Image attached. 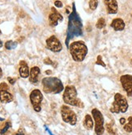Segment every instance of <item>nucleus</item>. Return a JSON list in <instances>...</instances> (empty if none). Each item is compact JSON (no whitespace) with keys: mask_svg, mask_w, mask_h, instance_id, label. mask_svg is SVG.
<instances>
[{"mask_svg":"<svg viewBox=\"0 0 132 135\" xmlns=\"http://www.w3.org/2000/svg\"><path fill=\"white\" fill-rule=\"evenodd\" d=\"M69 50L72 59L77 62L83 61L88 53L87 45L82 41L72 42L69 46Z\"/></svg>","mask_w":132,"mask_h":135,"instance_id":"nucleus-1","label":"nucleus"},{"mask_svg":"<svg viewBox=\"0 0 132 135\" xmlns=\"http://www.w3.org/2000/svg\"><path fill=\"white\" fill-rule=\"evenodd\" d=\"M43 91L48 94H59L64 89L62 81L56 77H46L42 79Z\"/></svg>","mask_w":132,"mask_h":135,"instance_id":"nucleus-2","label":"nucleus"},{"mask_svg":"<svg viewBox=\"0 0 132 135\" xmlns=\"http://www.w3.org/2000/svg\"><path fill=\"white\" fill-rule=\"evenodd\" d=\"M63 101L68 105L76 106L82 108V109L84 107V103L77 97L76 88L72 85H68L65 87L63 93Z\"/></svg>","mask_w":132,"mask_h":135,"instance_id":"nucleus-3","label":"nucleus"},{"mask_svg":"<svg viewBox=\"0 0 132 135\" xmlns=\"http://www.w3.org/2000/svg\"><path fill=\"white\" fill-rule=\"evenodd\" d=\"M71 37H78L82 34V23L80 21L79 15H77L75 8L69 16V24H68V35Z\"/></svg>","mask_w":132,"mask_h":135,"instance_id":"nucleus-4","label":"nucleus"},{"mask_svg":"<svg viewBox=\"0 0 132 135\" xmlns=\"http://www.w3.org/2000/svg\"><path fill=\"white\" fill-rule=\"evenodd\" d=\"M128 109V103L126 99L120 93H116L114 95V101L112 104L110 112L113 113H126Z\"/></svg>","mask_w":132,"mask_h":135,"instance_id":"nucleus-5","label":"nucleus"},{"mask_svg":"<svg viewBox=\"0 0 132 135\" xmlns=\"http://www.w3.org/2000/svg\"><path fill=\"white\" fill-rule=\"evenodd\" d=\"M92 117L95 121V133L96 135H102L104 133V117L102 113L97 109H93L92 110Z\"/></svg>","mask_w":132,"mask_h":135,"instance_id":"nucleus-6","label":"nucleus"},{"mask_svg":"<svg viewBox=\"0 0 132 135\" xmlns=\"http://www.w3.org/2000/svg\"><path fill=\"white\" fill-rule=\"evenodd\" d=\"M61 115L64 122L69 123L71 125H75L77 122V117L74 111L67 105L61 107Z\"/></svg>","mask_w":132,"mask_h":135,"instance_id":"nucleus-7","label":"nucleus"},{"mask_svg":"<svg viewBox=\"0 0 132 135\" xmlns=\"http://www.w3.org/2000/svg\"><path fill=\"white\" fill-rule=\"evenodd\" d=\"M29 98H30V101L33 107V109L39 113L41 110V104L43 100V95L41 94V91L38 89H35L33 90L32 92L30 93L29 95Z\"/></svg>","mask_w":132,"mask_h":135,"instance_id":"nucleus-8","label":"nucleus"},{"mask_svg":"<svg viewBox=\"0 0 132 135\" xmlns=\"http://www.w3.org/2000/svg\"><path fill=\"white\" fill-rule=\"evenodd\" d=\"M46 46H47V48L50 51H52L54 53H59L63 49L62 43L54 35L49 37L46 40Z\"/></svg>","mask_w":132,"mask_h":135,"instance_id":"nucleus-9","label":"nucleus"},{"mask_svg":"<svg viewBox=\"0 0 132 135\" xmlns=\"http://www.w3.org/2000/svg\"><path fill=\"white\" fill-rule=\"evenodd\" d=\"M120 81L128 96H132V75H124L121 76Z\"/></svg>","mask_w":132,"mask_h":135,"instance_id":"nucleus-10","label":"nucleus"},{"mask_svg":"<svg viewBox=\"0 0 132 135\" xmlns=\"http://www.w3.org/2000/svg\"><path fill=\"white\" fill-rule=\"evenodd\" d=\"M63 20V17L54 7L51 8V13L49 15V23L51 27H55L59 24V22Z\"/></svg>","mask_w":132,"mask_h":135,"instance_id":"nucleus-11","label":"nucleus"},{"mask_svg":"<svg viewBox=\"0 0 132 135\" xmlns=\"http://www.w3.org/2000/svg\"><path fill=\"white\" fill-rule=\"evenodd\" d=\"M104 3L105 5L108 14L110 15L117 14L118 10L117 0H104Z\"/></svg>","mask_w":132,"mask_h":135,"instance_id":"nucleus-12","label":"nucleus"},{"mask_svg":"<svg viewBox=\"0 0 132 135\" xmlns=\"http://www.w3.org/2000/svg\"><path fill=\"white\" fill-rule=\"evenodd\" d=\"M19 72H20V75L21 78L26 79V78H28V77H29L30 71H29V65L26 63L25 61H20Z\"/></svg>","mask_w":132,"mask_h":135,"instance_id":"nucleus-13","label":"nucleus"},{"mask_svg":"<svg viewBox=\"0 0 132 135\" xmlns=\"http://www.w3.org/2000/svg\"><path fill=\"white\" fill-rule=\"evenodd\" d=\"M41 73V70L38 66H33L30 70L29 81L32 83H37L38 82V76Z\"/></svg>","mask_w":132,"mask_h":135,"instance_id":"nucleus-14","label":"nucleus"},{"mask_svg":"<svg viewBox=\"0 0 132 135\" xmlns=\"http://www.w3.org/2000/svg\"><path fill=\"white\" fill-rule=\"evenodd\" d=\"M110 26L115 31H122L124 28H125V23H124L122 19L116 18L114 20H113Z\"/></svg>","mask_w":132,"mask_h":135,"instance_id":"nucleus-15","label":"nucleus"},{"mask_svg":"<svg viewBox=\"0 0 132 135\" xmlns=\"http://www.w3.org/2000/svg\"><path fill=\"white\" fill-rule=\"evenodd\" d=\"M13 100V96L7 91H0V101L2 103H10Z\"/></svg>","mask_w":132,"mask_h":135,"instance_id":"nucleus-16","label":"nucleus"},{"mask_svg":"<svg viewBox=\"0 0 132 135\" xmlns=\"http://www.w3.org/2000/svg\"><path fill=\"white\" fill-rule=\"evenodd\" d=\"M84 125L85 128L88 130H92L93 129V121L90 115L87 114L85 116L84 121Z\"/></svg>","mask_w":132,"mask_h":135,"instance_id":"nucleus-17","label":"nucleus"},{"mask_svg":"<svg viewBox=\"0 0 132 135\" xmlns=\"http://www.w3.org/2000/svg\"><path fill=\"white\" fill-rule=\"evenodd\" d=\"M17 46V42H15L13 41H8L5 43V48L7 49H15Z\"/></svg>","mask_w":132,"mask_h":135,"instance_id":"nucleus-18","label":"nucleus"},{"mask_svg":"<svg viewBox=\"0 0 132 135\" xmlns=\"http://www.w3.org/2000/svg\"><path fill=\"white\" fill-rule=\"evenodd\" d=\"M96 27L98 29H102L105 27V20H104V18H100L99 20L96 22Z\"/></svg>","mask_w":132,"mask_h":135,"instance_id":"nucleus-19","label":"nucleus"},{"mask_svg":"<svg viewBox=\"0 0 132 135\" xmlns=\"http://www.w3.org/2000/svg\"><path fill=\"white\" fill-rule=\"evenodd\" d=\"M98 7V0H90L89 1V7L92 11H95Z\"/></svg>","mask_w":132,"mask_h":135,"instance_id":"nucleus-20","label":"nucleus"},{"mask_svg":"<svg viewBox=\"0 0 132 135\" xmlns=\"http://www.w3.org/2000/svg\"><path fill=\"white\" fill-rule=\"evenodd\" d=\"M11 127V123L10 122H6L5 123V125H4V126H3V128L1 129V131H0V134H4L7 130L9 129V128Z\"/></svg>","mask_w":132,"mask_h":135,"instance_id":"nucleus-21","label":"nucleus"},{"mask_svg":"<svg viewBox=\"0 0 132 135\" xmlns=\"http://www.w3.org/2000/svg\"><path fill=\"white\" fill-rule=\"evenodd\" d=\"M96 65H101V66H103V67L106 66V65L104 64V62L102 61L101 56H100V55H98L97 59H96Z\"/></svg>","mask_w":132,"mask_h":135,"instance_id":"nucleus-22","label":"nucleus"},{"mask_svg":"<svg viewBox=\"0 0 132 135\" xmlns=\"http://www.w3.org/2000/svg\"><path fill=\"white\" fill-rule=\"evenodd\" d=\"M124 130L127 133H132V125L130 123H128L124 125Z\"/></svg>","mask_w":132,"mask_h":135,"instance_id":"nucleus-23","label":"nucleus"},{"mask_svg":"<svg viewBox=\"0 0 132 135\" xmlns=\"http://www.w3.org/2000/svg\"><path fill=\"white\" fill-rule=\"evenodd\" d=\"M106 129H107V131H108V132L110 133V134L115 135L114 131V129H113V126H112L110 124H107V125H106Z\"/></svg>","mask_w":132,"mask_h":135,"instance_id":"nucleus-24","label":"nucleus"},{"mask_svg":"<svg viewBox=\"0 0 132 135\" xmlns=\"http://www.w3.org/2000/svg\"><path fill=\"white\" fill-rule=\"evenodd\" d=\"M8 89V86L6 83H2L0 84V91H7Z\"/></svg>","mask_w":132,"mask_h":135,"instance_id":"nucleus-25","label":"nucleus"},{"mask_svg":"<svg viewBox=\"0 0 132 135\" xmlns=\"http://www.w3.org/2000/svg\"><path fill=\"white\" fill-rule=\"evenodd\" d=\"M54 6H55L56 7H58V8H61V7H63V3H62L61 1L57 0V1L54 2Z\"/></svg>","mask_w":132,"mask_h":135,"instance_id":"nucleus-26","label":"nucleus"},{"mask_svg":"<svg viewBox=\"0 0 132 135\" xmlns=\"http://www.w3.org/2000/svg\"><path fill=\"white\" fill-rule=\"evenodd\" d=\"M44 63L46 65H53V61L49 58V57H46V58L44 59Z\"/></svg>","mask_w":132,"mask_h":135,"instance_id":"nucleus-27","label":"nucleus"},{"mask_svg":"<svg viewBox=\"0 0 132 135\" xmlns=\"http://www.w3.org/2000/svg\"><path fill=\"white\" fill-rule=\"evenodd\" d=\"M7 80H8V82L11 84V85H14L15 83V79L11 78V77H8V78H7Z\"/></svg>","mask_w":132,"mask_h":135,"instance_id":"nucleus-28","label":"nucleus"},{"mask_svg":"<svg viewBox=\"0 0 132 135\" xmlns=\"http://www.w3.org/2000/svg\"><path fill=\"white\" fill-rule=\"evenodd\" d=\"M15 135H25V133L24 132V130H23L22 129H20L16 133H15Z\"/></svg>","mask_w":132,"mask_h":135,"instance_id":"nucleus-29","label":"nucleus"},{"mask_svg":"<svg viewBox=\"0 0 132 135\" xmlns=\"http://www.w3.org/2000/svg\"><path fill=\"white\" fill-rule=\"evenodd\" d=\"M120 123H121V125H125L126 123V119L124 117H122L121 119H120Z\"/></svg>","mask_w":132,"mask_h":135,"instance_id":"nucleus-30","label":"nucleus"},{"mask_svg":"<svg viewBox=\"0 0 132 135\" xmlns=\"http://www.w3.org/2000/svg\"><path fill=\"white\" fill-rule=\"evenodd\" d=\"M52 74V71H49V70H48V71H45V75H50Z\"/></svg>","mask_w":132,"mask_h":135,"instance_id":"nucleus-31","label":"nucleus"},{"mask_svg":"<svg viewBox=\"0 0 132 135\" xmlns=\"http://www.w3.org/2000/svg\"><path fill=\"white\" fill-rule=\"evenodd\" d=\"M128 121H129V123H130V124L132 125V117H130L129 118H128Z\"/></svg>","mask_w":132,"mask_h":135,"instance_id":"nucleus-32","label":"nucleus"},{"mask_svg":"<svg viewBox=\"0 0 132 135\" xmlns=\"http://www.w3.org/2000/svg\"><path fill=\"white\" fill-rule=\"evenodd\" d=\"M3 76V71H2V69H1V67H0V78Z\"/></svg>","mask_w":132,"mask_h":135,"instance_id":"nucleus-33","label":"nucleus"},{"mask_svg":"<svg viewBox=\"0 0 132 135\" xmlns=\"http://www.w3.org/2000/svg\"><path fill=\"white\" fill-rule=\"evenodd\" d=\"M2 47H3V42L1 40H0V48H2Z\"/></svg>","mask_w":132,"mask_h":135,"instance_id":"nucleus-34","label":"nucleus"},{"mask_svg":"<svg viewBox=\"0 0 132 135\" xmlns=\"http://www.w3.org/2000/svg\"><path fill=\"white\" fill-rule=\"evenodd\" d=\"M47 130H48V132H49V133L50 135H53V134H52V133H51V132H50V131H49V129H47Z\"/></svg>","mask_w":132,"mask_h":135,"instance_id":"nucleus-35","label":"nucleus"},{"mask_svg":"<svg viewBox=\"0 0 132 135\" xmlns=\"http://www.w3.org/2000/svg\"><path fill=\"white\" fill-rule=\"evenodd\" d=\"M0 121H4V119H3V118H1V117H0Z\"/></svg>","mask_w":132,"mask_h":135,"instance_id":"nucleus-36","label":"nucleus"},{"mask_svg":"<svg viewBox=\"0 0 132 135\" xmlns=\"http://www.w3.org/2000/svg\"><path fill=\"white\" fill-rule=\"evenodd\" d=\"M130 64H131V65H132V59H131V60H130Z\"/></svg>","mask_w":132,"mask_h":135,"instance_id":"nucleus-37","label":"nucleus"},{"mask_svg":"<svg viewBox=\"0 0 132 135\" xmlns=\"http://www.w3.org/2000/svg\"><path fill=\"white\" fill-rule=\"evenodd\" d=\"M1 34H2V32H1V30H0V35H1Z\"/></svg>","mask_w":132,"mask_h":135,"instance_id":"nucleus-38","label":"nucleus"},{"mask_svg":"<svg viewBox=\"0 0 132 135\" xmlns=\"http://www.w3.org/2000/svg\"><path fill=\"white\" fill-rule=\"evenodd\" d=\"M131 17H132V14H131Z\"/></svg>","mask_w":132,"mask_h":135,"instance_id":"nucleus-39","label":"nucleus"}]
</instances>
